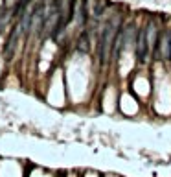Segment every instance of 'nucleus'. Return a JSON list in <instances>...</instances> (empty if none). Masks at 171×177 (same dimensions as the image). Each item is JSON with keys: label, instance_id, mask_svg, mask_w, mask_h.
<instances>
[{"label": "nucleus", "instance_id": "1", "mask_svg": "<svg viewBox=\"0 0 171 177\" xmlns=\"http://www.w3.org/2000/svg\"><path fill=\"white\" fill-rule=\"evenodd\" d=\"M121 26V20H120V17H114L109 24L103 28V32H101V37H100V46H97V54H100V63L101 65H105L107 63V57H109V54H112V44H114V39H116V35L120 33V28Z\"/></svg>", "mask_w": 171, "mask_h": 177}, {"label": "nucleus", "instance_id": "2", "mask_svg": "<svg viewBox=\"0 0 171 177\" xmlns=\"http://www.w3.org/2000/svg\"><path fill=\"white\" fill-rule=\"evenodd\" d=\"M147 30L149 28H142L136 39V59L140 63L147 61V50H149V44H147Z\"/></svg>", "mask_w": 171, "mask_h": 177}, {"label": "nucleus", "instance_id": "3", "mask_svg": "<svg viewBox=\"0 0 171 177\" xmlns=\"http://www.w3.org/2000/svg\"><path fill=\"white\" fill-rule=\"evenodd\" d=\"M20 32H22V28H20V24H17L13 30H11V35H9V41H8V44H6V48H4V55H6V59L9 61L13 55H15V50H17V46H18V39H20Z\"/></svg>", "mask_w": 171, "mask_h": 177}, {"label": "nucleus", "instance_id": "4", "mask_svg": "<svg viewBox=\"0 0 171 177\" xmlns=\"http://www.w3.org/2000/svg\"><path fill=\"white\" fill-rule=\"evenodd\" d=\"M46 22V11H44V4L39 2L33 9H31V30L39 32L41 28H44Z\"/></svg>", "mask_w": 171, "mask_h": 177}, {"label": "nucleus", "instance_id": "5", "mask_svg": "<svg viewBox=\"0 0 171 177\" xmlns=\"http://www.w3.org/2000/svg\"><path fill=\"white\" fill-rule=\"evenodd\" d=\"M88 48H90V46H88V35L83 32V33L79 35V39H77V50H79L81 54H87Z\"/></svg>", "mask_w": 171, "mask_h": 177}, {"label": "nucleus", "instance_id": "6", "mask_svg": "<svg viewBox=\"0 0 171 177\" xmlns=\"http://www.w3.org/2000/svg\"><path fill=\"white\" fill-rule=\"evenodd\" d=\"M164 59H171V33L166 32L164 33Z\"/></svg>", "mask_w": 171, "mask_h": 177}, {"label": "nucleus", "instance_id": "7", "mask_svg": "<svg viewBox=\"0 0 171 177\" xmlns=\"http://www.w3.org/2000/svg\"><path fill=\"white\" fill-rule=\"evenodd\" d=\"M28 4H30V0H18L17 2V6H15V15L17 17H22L24 15V11H26V8H28Z\"/></svg>", "mask_w": 171, "mask_h": 177}, {"label": "nucleus", "instance_id": "8", "mask_svg": "<svg viewBox=\"0 0 171 177\" xmlns=\"http://www.w3.org/2000/svg\"><path fill=\"white\" fill-rule=\"evenodd\" d=\"M87 22V0H81V11H79V24L85 26Z\"/></svg>", "mask_w": 171, "mask_h": 177}, {"label": "nucleus", "instance_id": "9", "mask_svg": "<svg viewBox=\"0 0 171 177\" xmlns=\"http://www.w3.org/2000/svg\"><path fill=\"white\" fill-rule=\"evenodd\" d=\"M6 22H8V9L4 6L2 11H0V33H2V30L6 28Z\"/></svg>", "mask_w": 171, "mask_h": 177}]
</instances>
